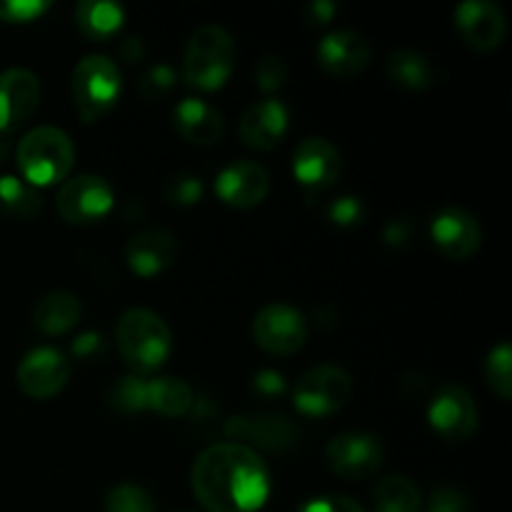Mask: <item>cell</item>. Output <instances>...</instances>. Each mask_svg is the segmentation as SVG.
<instances>
[{"mask_svg":"<svg viewBox=\"0 0 512 512\" xmlns=\"http://www.w3.org/2000/svg\"><path fill=\"white\" fill-rule=\"evenodd\" d=\"M40 103L38 75L25 68L0 73V133L10 135L23 128Z\"/></svg>","mask_w":512,"mask_h":512,"instance_id":"obj_16","label":"cell"},{"mask_svg":"<svg viewBox=\"0 0 512 512\" xmlns=\"http://www.w3.org/2000/svg\"><path fill=\"white\" fill-rule=\"evenodd\" d=\"M290 170L308 193H323L338 183L340 173H343V155H340L338 145L313 135L295 145Z\"/></svg>","mask_w":512,"mask_h":512,"instance_id":"obj_11","label":"cell"},{"mask_svg":"<svg viewBox=\"0 0 512 512\" xmlns=\"http://www.w3.org/2000/svg\"><path fill=\"white\" fill-rule=\"evenodd\" d=\"M205 195V185L198 175L193 173H178L163 183V198L170 205H180V208H190L198 205Z\"/></svg>","mask_w":512,"mask_h":512,"instance_id":"obj_31","label":"cell"},{"mask_svg":"<svg viewBox=\"0 0 512 512\" xmlns=\"http://www.w3.org/2000/svg\"><path fill=\"white\" fill-rule=\"evenodd\" d=\"M325 215L338 228H358L368 215V205L358 195H340L325 205Z\"/></svg>","mask_w":512,"mask_h":512,"instance_id":"obj_33","label":"cell"},{"mask_svg":"<svg viewBox=\"0 0 512 512\" xmlns=\"http://www.w3.org/2000/svg\"><path fill=\"white\" fill-rule=\"evenodd\" d=\"M190 485L208 512H258L270 498V470L243 443H215L195 458Z\"/></svg>","mask_w":512,"mask_h":512,"instance_id":"obj_1","label":"cell"},{"mask_svg":"<svg viewBox=\"0 0 512 512\" xmlns=\"http://www.w3.org/2000/svg\"><path fill=\"white\" fill-rule=\"evenodd\" d=\"M115 343L125 363L138 373L163 368L173 353V333L155 310L130 308L115 325Z\"/></svg>","mask_w":512,"mask_h":512,"instance_id":"obj_2","label":"cell"},{"mask_svg":"<svg viewBox=\"0 0 512 512\" xmlns=\"http://www.w3.org/2000/svg\"><path fill=\"white\" fill-rule=\"evenodd\" d=\"M215 195L220 203L235 210L258 208L270 193V175L268 170L253 160H233L215 175Z\"/></svg>","mask_w":512,"mask_h":512,"instance_id":"obj_14","label":"cell"},{"mask_svg":"<svg viewBox=\"0 0 512 512\" xmlns=\"http://www.w3.org/2000/svg\"><path fill=\"white\" fill-rule=\"evenodd\" d=\"M53 8L50 0H0L3 23H33Z\"/></svg>","mask_w":512,"mask_h":512,"instance_id":"obj_35","label":"cell"},{"mask_svg":"<svg viewBox=\"0 0 512 512\" xmlns=\"http://www.w3.org/2000/svg\"><path fill=\"white\" fill-rule=\"evenodd\" d=\"M290 128V113L283 100L263 98L258 103L248 105L240 115V138L253 150H273L283 143Z\"/></svg>","mask_w":512,"mask_h":512,"instance_id":"obj_18","label":"cell"},{"mask_svg":"<svg viewBox=\"0 0 512 512\" xmlns=\"http://www.w3.org/2000/svg\"><path fill=\"white\" fill-rule=\"evenodd\" d=\"M118 55L120 60H125V63H140V60L145 58V45L143 40L138 38V35H128V38H123V43L118 45Z\"/></svg>","mask_w":512,"mask_h":512,"instance_id":"obj_41","label":"cell"},{"mask_svg":"<svg viewBox=\"0 0 512 512\" xmlns=\"http://www.w3.org/2000/svg\"><path fill=\"white\" fill-rule=\"evenodd\" d=\"M70 353H73V358L83 360V363H90V360H98L100 355L105 353V340L100 333H83L78 335V338L70 343Z\"/></svg>","mask_w":512,"mask_h":512,"instance_id":"obj_39","label":"cell"},{"mask_svg":"<svg viewBox=\"0 0 512 512\" xmlns=\"http://www.w3.org/2000/svg\"><path fill=\"white\" fill-rule=\"evenodd\" d=\"M385 75L390 83L405 90H425L433 85L435 70L433 63L425 58L418 50H395L388 60H385Z\"/></svg>","mask_w":512,"mask_h":512,"instance_id":"obj_25","label":"cell"},{"mask_svg":"<svg viewBox=\"0 0 512 512\" xmlns=\"http://www.w3.org/2000/svg\"><path fill=\"white\" fill-rule=\"evenodd\" d=\"M178 258V238L165 228H148L125 243V263L138 278H155L165 273Z\"/></svg>","mask_w":512,"mask_h":512,"instance_id":"obj_19","label":"cell"},{"mask_svg":"<svg viewBox=\"0 0 512 512\" xmlns=\"http://www.w3.org/2000/svg\"><path fill=\"white\" fill-rule=\"evenodd\" d=\"M250 388L258 398L265 400H278L288 393V380H285L283 373L273 368H263L250 378Z\"/></svg>","mask_w":512,"mask_h":512,"instance_id":"obj_36","label":"cell"},{"mask_svg":"<svg viewBox=\"0 0 512 512\" xmlns=\"http://www.w3.org/2000/svg\"><path fill=\"white\" fill-rule=\"evenodd\" d=\"M15 160L25 183L33 188H48L68 178L75 165V145L65 130L40 125L25 133L15 150Z\"/></svg>","mask_w":512,"mask_h":512,"instance_id":"obj_3","label":"cell"},{"mask_svg":"<svg viewBox=\"0 0 512 512\" xmlns=\"http://www.w3.org/2000/svg\"><path fill=\"white\" fill-rule=\"evenodd\" d=\"M295 512H368L358 500L348 498V495H323V498H313L308 503L300 505Z\"/></svg>","mask_w":512,"mask_h":512,"instance_id":"obj_38","label":"cell"},{"mask_svg":"<svg viewBox=\"0 0 512 512\" xmlns=\"http://www.w3.org/2000/svg\"><path fill=\"white\" fill-rule=\"evenodd\" d=\"M125 23V10L113 0H83L75 8V25L85 38L95 40V43H105Z\"/></svg>","mask_w":512,"mask_h":512,"instance_id":"obj_23","label":"cell"},{"mask_svg":"<svg viewBox=\"0 0 512 512\" xmlns=\"http://www.w3.org/2000/svg\"><path fill=\"white\" fill-rule=\"evenodd\" d=\"M123 93V75L108 55H85L70 75V95L83 123H95L118 103Z\"/></svg>","mask_w":512,"mask_h":512,"instance_id":"obj_5","label":"cell"},{"mask_svg":"<svg viewBox=\"0 0 512 512\" xmlns=\"http://www.w3.org/2000/svg\"><path fill=\"white\" fill-rule=\"evenodd\" d=\"M145 383H148V378H143V375H125V378H120L113 385V390H110V405L125 415L148 410V405H145Z\"/></svg>","mask_w":512,"mask_h":512,"instance_id":"obj_30","label":"cell"},{"mask_svg":"<svg viewBox=\"0 0 512 512\" xmlns=\"http://www.w3.org/2000/svg\"><path fill=\"white\" fill-rule=\"evenodd\" d=\"M235 70V40L223 25H200L183 55V78L198 90H220Z\"/></svg>","mask_w":512,"mask_h":512,"instance_id":"obj_4","label":"cell"},{"mask_svg":"<svg viewBox=\"0 0 512 512\" xmlns=\"http://www.w3.org/2000/svg\"><path fill=\"white\" fill-rule=\"evenodd\" d=\"M175 85H178V73H175L173 65H168V63L150 65V68L138 78L140 95L148 100L165 98V95L173 93Z\"/></svg>","mask_w":512,"mask_h":512,"instance_id":"obj_32","label":"cell"},{"mask_svg":"<svg viewBox=\"0 0 512 512\" xmlns=\"http://www.w3.org/2000/svg\"><path fill=\"white\" fill-rule=\"evenodd\" d=\"M288 65L280 55H263L255 65V85L263 90L268 98H273V93H278L285 83H288Z\"/></svg>","mask_w":512,"mask_h":512,"instance_id":"obj_34","label":"cell"},{"mask_svg":"<svg viewBox=\"0 0 512 512\" xmlns=\"http://www.w3.org/2000/svg\"><path fill=\"white\" fill-rule=\"evenodd\" d=\"M58 213L70 225H93L115 208V190L103 175H78L58 190Z\"/></svg>","mask_w":512,"mask_h":512,"instance_id":"obj_8","label":"cell"},{"mask_svg":"<svg viewBox=\"0 0 512 512\" xmlns=\"http://www.w3.org/2000/svg\"><path fill=\"white\" fill-rule=\"evenodd\" d=\"M43 210V195L18 175H0V218L30 220Z\"/></svg>","mask_w":512,"mask_h":512,"instance_id":"obj_26","label":"cell"},{"mask_svg":"<svg viewBox=\"0 0 512 512\" xmlns=\"http://www.w3.org/2000/svg\"><path fill=\"white\" fill-rule=\"evenodd\" d=\"M105 512H158L155 498L135 483H120L105 495Z\"/></svg>","mask_w":512,"mask_h":512,"instance_id":"obj_29","label":"cell"},{"mask_svg":"<svg viewBox=\"0 0 512 512\" xmlns=\"http://www.w3.org/2000/svg\"><path fill=\"white\" fill-rule=\"evenodd\" d=\"M225 435L235 440L250 443L248 448L273 450V453H285L293 450L300 440V430L283 415H238V418L225 420Z\"/></svg>","mask_w":512,"mask_h":512,"instance_id":"obj_17","label":"cell"},{"mask_svg":"<svg viewBox=\"0 0 512 512\" xmlns=\"http://www.w3.org/2000/svg\"><path fill=\"white\" fill-rule=\"evenodd\" d=\"M373 510L375 512H420L423 510V495L418 485L405 475H388L378 480L373 488Z\"/></svg>","mask_w":512,"mask_h":512,"instance_id":"obj_27","label":"cell"},{"mask_svg":"<svg viewBox=\"0 0 512 512\" xmlns=\"http://www.w3.org/2000/svg\"><path fill=\"white\" fill-rule=\"evenodd\" d=\"M145 405L165 418H185L195 405V393L180 378H148L145 383Z\"/></svg>","mask_w":512,"mask_h":512,"instance_id":"obj_24","label":"cell"},{"mask_svg":"<svg viewBox=\"0 0 512 512\" xmlns=\"http://www.w3.org/2000/svg\"><path fill=\"white\" fill-rule=\"evenodd\" d=\"M173 128L193 145H215L225 135V118L203 98H183L173 108Z\"/></svg>","mask_w":512,"mask_h":512,"instance_id":"obj_21","label":"cell"},{"mask_svg":"<svg viewBox=\"0 0 512 512\" xmlns=\"http://www.w3.org/2000/svg\"><path fill=\"white\" fill-rule=\"evenodd\" d=\"M485 380L490 390L503 400L512 398V350L508 343L495 345L485 358Z\"/></svg>","mask_w":512,"mask_h":512,"instance_id":"obj_28","label":"cell"},{"mask_svg":"<svg viewBox=\"0 0 512 512\" xmlns=\"http://www.w3.org/2000/svg\"><path fill=\"white\" fill-rule=\"evenodd\" d=\"M3 158H5V143L3 138H0V163H3Z\"/></svg>","mask_w":512,"mask_h":512,"instance_id":"obj_43","label":"cell"},{"mask_svg":"<svg viewBox=\"0 0 512 512\" xmlns=\"http://www.w3.org/2000/svg\"><path fill=\"white\" fill-rule=\"evenodd\" d=\"M430 238L445 258L468 260L480 250L483 230L473 213L458 205H445L430 220Z\"/></svg>","mask_w":512,"mask_h":512,"instance_id":"obj_15","label":"cell"},{"mask_svg":"<svg viewBox=\"0 0 512 512\" xmlns=\"http://www.w3.org/2000/svg\"><path fill=\"white\" fill-rule=\"evenodd\" d=\"M68 355L58 348H33L18 363V388L33 400L55 398L70 380Z\"/></svg>","mask_w":512,"mask_h":512,"instance_id":"obj_12","label":"cell"},{"mask_svg":"<svg viewBox=\"0 0 512 512\" xmlns=\"http://www.w3.org/2000/svg\"><path fill=\"white\" fill-rule=\"evenodd\" d=\"M335 3H330V0H313V3L308 5V23L313 25H325L333 20L335 15Z\"/></svg>","mask_w":512,"mask_h":512,"instance_id":"obj_42","label":"cell"},{"mask_svg":"<svg viewBox=\"0 0 512 512\" xmlns=\"http://www.w3.org/2000/svg\"><path fill=\"white\" fill-rule=\"evenodd\" d=\"M415 238V223H410V220H393V223L385 225L383 230V240L388 245H408L410 240Z\"/></svg>","mask_w":512,"mask_h":512,"instance_id":"obj_40","label":"cell"},{"mask_svg":"<svg viewBox=\"0 0 512 512\" xmlns=\"http://www.w3.org/2000/svg\"><path fill=\"white\" fill-rule=\"evenodd\" d=\"M250 333L258 348L270 355H293L308 343L310 325L298 308L270 303L253 318Z\"/></svg>","mask_w":512,"mask_h":512,"instance_id":"obj_7","label":"cell"},{"mask_svg":"<svg viewBox=\"0 0 512 512\" xmlns=\"http://www.w3.org/2000/svg\"><path fill=\"white\" fill-rule=\"evenodd\" d=\"M353 395V378L338 365H315L293 385V405L305 418H328L343 410Z\"/></svg>","mask_w":512,"mask_h":512,"instance_id":"obj_6","label":"cell"},{"mask_svg":"<svg viewBox=\"0 0 512 512\" xmlns=\"http://www.w3.org/2000/svg\"><path fill=\"white\" fill-rule=\"evenodd\" d=\"M478 405L463 385H443L428 403V423L448 443H463L478 430Z\"/></svg>","mask_w":512,"mask_h":512,"instance_id":"obj_9","label":"cell"},{"mask_svg":"<svg viewBox=\"0 0 512 512\" xmlns=\"http://www.w3.org/2000/svg\"><path fill=\"white\" fill-rule=\"evenodd\" d=\"M453 23L463 43L478 53L498 50L508 35V20L493 0H465L455 8Z\"/></svg>","mask_w":512,"mask_h":512,"instance_id":"obj_13","label":"cell"},{"mask_svg":"<svg viewBox=\"0 0 512 512\" xmlns=\"http://www.w3.org/2000/svg\"><path fill=\"white\" fill-rule=\"evenodd\" d=\"M425 512H470V500L458 488H438L430 493Z\"/></svg>","mask_w":512,"mask_h":512,"instance_id":"obj_37","label":"cell"},{"mask_svg":"<svg viewBox=\"0 0 512 512\" xmlns=\"http://www.w3.org/2000/svg\"><path fill=\"white\" fill-rule=\"evenodd\" d=\"M370 43L355 30H333L318 43V63L328 75L340 80L355 78L370 63Z\"/></svg>","mask_w":512,"mask_h":512,"instance_id":"obj_20","label":"cell"},{"mask_svg":"<svg viewBox=\"0 0 512 512\" xmlns=\"http://www.w3.org/2000/svg\"><path fill=\"white\" fill-rule=\"evenodd\" d=\"M80 318H83V305H80L78 295L68 293V290H53V293L43 295L30 313V323L43 335L70 333L80 323Z\"/></svg>","mask_w":512,"mask_h":512,"instance_id":"obj_22","label":"cell"},{"mask_svg":"<svg viewBox=\"0 0 512 512\" xmlns=\"http://www.w3.org/2000/svg\"><path fill=\"white\" fill-rule=\"evenodd\" d=\"M383 443L370 433H340L325 445V465L340 480H368L383 465Z\"/></svg>","mask_w":512,"mask_h":512,"instance_id":"obj_10","label":"cell"}]
</instances>
